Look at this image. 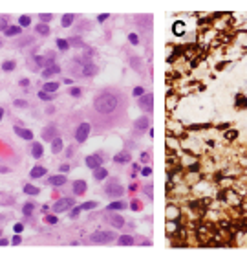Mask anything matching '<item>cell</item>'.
<instances>
[{"label": "cell", "instance_id": "30", "mask_svg": "<svg viewBox=\"0 0 247 266\" xmlns=\"http://www.w3.org/2000/svg\"><path fill=\"white\" fill-rule=\"evenodd\" d=\"M72 22H73V15H72V13H66L61 24L64 26V28H68V26H72Z\"/></svg>", "mask_w": 247, "mask_h": 266}, {"label": "cell", "instance_id": "19", "mask_svg": "<svg viewBox=\"0 0 247 266\" xmlns=\"http://www.w3.org/2000/svg\"><path fill=\"white\" fill-rule=\"evenodd\" d=\"M106 176H108V171H106L104 167H97V169H93V178H95V180H99V182H101V180H104Z\"/></svg>", "mask_w": 247, "mask_h": 266}, {"label": "cell", "instance_id": "32", "mask_svg": "<svg viewBox=\"0 0 247 266\" xmlns=\"http://www.w3.org/2000/svg\"><path fill=\"white\" fill-rule=\"evenodd\" d=\"M68 44H72V46H77V48H81V46H84V42H82L81 37H72L70 41H68Z\"/></svg>", "mask_w": 247, "mask_h": 266}, {"label": "cell", "instance_id": "41", "mask_svg": "<svg viewBox=\"0 0 247 266\" xmlns=\"http://www.w3.org/2000/svg\"><path fill=\"white\" fill-rule=\"evenodd\" d=\"M236 103H238V106H247V99L244 96H236Z\"/></svg>", "mask_w": 247, "mask_h": 266}, {"label": "cell", "instance_id": "11", "mask_svg": "<svg viewBox=\"0 0 247 266\" xmlns=\"http://www.w3.org/2000/svg\"><path fill=\"white\" fill-rule=\"evenodd\" d=\"M108 220L114 228H123L124 226V219L121 215H114V213H108Z\"/></svg>", "mask_w": 247, "mask_h": 266}, {"label": "cell", "instance_id": "49", "mask_svg": "<svg viewBox=\"0 0 247 266\" xmlns=\"http://www.w3.org/2000/svg\"><path fill=\"white\" fill-rule=\"evenodd\" d=\"M70 94L77 97V96H81V90H79V88H72V90H70Z\"/></svg>", "mask_w": 247, "mask_h": 266}, {"label": "cell", "instance_id": "22", "mask_svg": "<svg viewBox=\"0 0 247 266\" xmlns=\"http://www.w3.org/2000/svg\"><path fill=\"white\" fill-rule=\"evenodd\" d=\"M0 204H2V205H13V204H15V198H13L11 195L0 193Z\"/></svg>", "mask_w": 247, "mask_h": 266}, {"label": "cell", "instance_id": "58", "mask_svg": "<svg viewBox=\"0 0 247 266\" xmlns=\"http://www.w3.org/2000/svg\"><path fill=\"white\" fill-rule=\"evenodd\" d=\"M146 193H148V196H152V185H148V187H146Z\"/></svg>", "mask_w": 247, "mask_h": 266}, {"label": "cell", "instance_id": "63", "mask_svg": "<svg viewBox=\"0 0 247 266\" xmlns=\"http://www.w3.org/2000/svg\"><path fill=\"white\" fill-rule=\"evenodd\" d=\"M0 235H2V229H0Z\"/></svg>", "mask_w": 247, "mask_h": 266}, {"label": "cell", "instance_id": "7", "mask_svg": "<svg viewBox=\"0 0 247 266\" xmlns=\"http://www.w3.org/2000/svg\"><path fill=\"white\" fill-rule=\"evenodd\" d=\"M152 103H154V96L152 94H146L139 97V108L146 110V112H152Z\"/></svg>", "mask_w": 247, "mask_h": 266}, {"label": "cell", "instance_id": "39", "mask_svg": "<svg viewBox=\"0 0 247 266\" xmlns=\"http://www.w3.org/2000/svg\"><path fill=\"white\" fill-rule=\"evenodd\" d=\"M29 24H31V17L22 15V17H20V26H29Z\"/></svg>", "mask_w": 247, "mask_h": 266}, {"label": "cell", "instance_id": "6", "mask_svg": "<svg viewBox=\"0 0 247 266\" xmlns=\"http://www.w3.org/2000/svg\"><path fill=\"white\" fill-rule=\"evenodd\" d=\"M41 136H42V140H44V142H53V140L57 138V127H55V125H48V127H44Z\"/></svg>", "mask_w": 247, "mask_h": 266}, {"label": "cell", "instance_id": "59", "mask_svg": "<svg viewBox=\"0 0 247 266\" xmlns=\"http://www.w3.org/2000/svg\"><path fill=\"white\" fill-rule=\"evenodd\" d=\"M198 169H200V165H198V164H194L192 167H190V171H198Z\"/></svg>", "mask_w": 247, "mask_h": 266}, {"label": "cell", "instance_id": "9", "mask_svg": "<svg viewBox=\"0 0 247 266\" xmlns=\"http://www.w3.org/2000/svg\"><path fill=\"white\" fill-rule=\"evenodd\" d=\"M97 72H99V68H97L93 62H88V64L82 66V75H86V77H93Z\"/></svg>", "mask_w": 247, "mask_h": 266}, {"label": "cell", "instance_id": "20", "mask_svg": "<svg viewBox=\"0 0 247 266\" xmlns=\"http://www.w3.org/2000/svg\"><path fill=\"white\" fill-rule=\"evenodd\" d=\"M172 29H174V35H178V37H181L183 33H185V24L181 20L174 22V26H172Z\"/></svg>", "mask_w": 247, "mask_h": 266}, {"label": "cell", "instance_id": "61", "mask_svg": "<svg viewBox=\"0 0 247 266\" xmlns=\"http://www.w3.org/2000/svg\"><path fill=\"white\" fill-rule=\"evenodd\" d=\"M0 173H7V167H0Z\"/></svg>", "mask_w": 247, "mask_h": 266}, {"label": "cell", "instance_id": "54", "mask_svg": "<svg viewBox=\"0 0 247 266\" xmlns=\"http://www.w3.org/2000/svg\"><path fill=\"white\" fill-rule=\"evenodd\" d=\"M11 242H13V244H15V246H17V244H20V237H19V235H15Z\"/></svg>", "mask_w": 247, "mask_h": 266}, {"label": "cell", "instance_id": "38", "mask_svg": "<svg viewBox=\"0 0 247 266\" xmlns=\"http://www.w3.org/2000/svg\"><path fill=\"white\" fill-rule=\"evenodd\" d=\"M33 207H35L33 204H26L24 209H22V213H24V215H31V213H33Z\"/></svg>", "mask_w": 247, "mask_h": 266}, {"label": "cell", "instance_id": "14", "mask_svg": "<svg viewBox=\"0 0 247 266\" xmlns=\"http://www.w3.org/2000/svg\"><path fill=\"white\" fill-rule=\"evenodd\" d=\"M86 187H88V185H86L84 180H75V182H73V193H75V195H84V193H86Z\"/></svg>", "mask_w": 247, "mask_h": 266}, {"label": "cell", "instance_id": "51", "mask_svg": "<svg viewBox=\"0 0 247 266\" xmlns=\"http://www.w3.org/2000/svg\"><path fill=\"white\" fill-rule=\"evenodd\" d=\"M141 173H143L145 176H146V174H152V169H150V167H143V169H141Z\"/></svg>", "mask_w": 247, "mask_h": 266}, {"label": "cell", "instance_id": "56", "mask_svg": "<svg viewBox=\"0 0 247 266\" xmlns=\"http://www.w3.org/2000/svg\"><path fill=\"white\" fill-rule=\"evenodd\" d=\"M19 84H20V86H28V84H29V79H20Z\"/></svg>", "mask_w": 247, "mask_h": 266}, {"label": "cell", "instance_id": "31", "mask_svg": "<svg viewBox=\"0 0 247 266\" xmlns=\"http://www.w3.org/2000/svg\"><path fill=\"white\" fill-rule=\"evenodd\" d=\"M37 31H39L41 35H44V37H48V35H50V28H48L46 24H42V22L37 26Z\"/></svg>", "mask_w": 247, "mask_h": 266}, {"label": "cell", "instance_id": "17", "mask_svg": "<svg viewBox=\"0 0 247 266\" xmlns=\"http://www.w3.org/2000/svg\"><path fill=\"white\" fill-rule=\"evenodd\" d=\"M59 72H61L59 64H51V66H46V68H44L42 75H44V77H50V75H55V74H59Z\"/></svg>", "mask_w": 247, "mask_h": 266}, {"label": "cell", "instance_id": "55", "mask_svg": "<svg viewBox=\"0 0 247 266\" xmlns=\"http://www.w3.org/2000/svg\"><path fill=\"white\" fill-rule=\"evenodd\" d=\"M108 17H110V15H108V13H103V15H99V22H103V20H106V19H108Z\"/></svg>", "mask_w": 247, "mask_h": 266}, {"label": "cell", "instance_id": "4", "mask_svg": "<svg viewBox=\"0 0 247 266\" xmlns=\"http://www.w3.org/2000/svg\"><path fill=\"white\" fill-rule=\"evenodd\" d=\"M88 134H90V125L88 123H81L79 127H77V130H75V140L82 143V142H86L88 140Z\"/></svg>", "mask_w": 247, "mask_h": 266}, {"label": "cell", "instance_id": "43", "mask_svg": "<svg viewBox=\"0 0 247 266\" xmlns=\"http://www.w3.org/2000/svg\"><path fill=\"white\" fill-rule=\"evenodd\" d=\"M130 64H132V66H134L136 70H141V64H139V59H136V57H134V59L130 61Z\"/></svg>", "mask_w": 247, "mask_h": 266}, {"label": "cell", "instance_id": "24", "mask_svg": "<svg viewBox=\"0 0 247 266\" xmlns=\"http://www.w3.org/2000/svg\"><path fill=\"white\" fill-rule=\"evenodd\" d=\"M61 151H62V140L61 138H55V140L51 142V152L57 154V152H61Z\"/></svg>", "mask_w": 247, "mask_h": 266}, {"label": "cell", "instance_id": "36", "mask_svg": "<svg viewBox=\"0 0 247 266\" xmlns=\"http://www.w3.org/2000/svg\"><path fill=\"white\" fill-rule=\"evenodd\" d=\"M57 46H59V50L64 52V50H68L70 44H68V41H64V39H57Z\"/></svg>", "mask_w": 247, "mask_h": 266}, {"label": "cell", "instance_id": "13", "mask_svg": "<svg viewBox=\"0 0 247 266\" xmlns=\"http://www.w3.org/2000/svg\"><path fill=\"white\" fill-rule=\"evenodd\" d=\"M15 134H19L22 140H31V138H33V132H31L29 128H22L19 125L15 127Z\"/></svg>", "mask_w": 247, "mask_h": 266}, {"label": "cell", "instance_id": "42", "mask_svg": "<svg viewBox=\"0 0 247 266\" xmlns=\"http://www.w3.org/2000/svg\"><path fill=\"white\" fill-rule=\"evenodd\" d=\"M143 94H145L143 86H136V88H134V96H143Z\"/></svg>", "mask_w": 247, "mask_h": 266}, {"label": "cell", "instance_id": "37", "mask_svg": "<svg viewBox=\"0 0 247 266\" xmlns=\"http://www.w3.org/2000/svg\"><path fill=\"white\" fill-rule=\"evenodd\" d=\"M39 17H41L42 24H46V22H50L51 19H53V15H51V13H42V15H39Z\"/></svg>", "mask_w": 247, "mask_h": 266}, {"label": "cell", "instance_id": "48", "mask_svg": "<svg viewBox=\"0 0 247 266\" xmlns=\"http://www.w3.org/2000/svg\"><path fill=\"white\" fill-rule=\"evenodd\" d=\"M141 162H143V164H146V162H150V154H146V152H143V154H141Z\"/></svg>", "mask_w": 247, "mask_h": 266}, {"label": "cell", "instance_id": "21", "mask_svg": "<svg viewBox=\"0 0 247 266\" xmlns=\"http://www.w3.org/2000/svg\"><path fill=\"white\" fill-rule=\"evenodd\" d=\"M48 182L51 185H62V184H66V178H64L62 174H55V176H50Z\"/></svg>", "mask_w": 247, "mask_h": 266}, {"label": "cell", "instance_id": "50", "mask_svg": "<svg viewBox=\"0 0 247 266\" xmlns=\"http://www.w3.org/2000/svg\"><path fill=\"white\" fill-rule=\"evenodd\" d=\"M79 211H81V207H75V209H73V211L70 213V217H72V219H75V217L79 215Z\"/></svg>", "mask_w": 247, "mask_h": 266}, {"label": "cell", "instance_id": "29", "mask_svg": "<svg viewBox=\"0 0 247 266\" xmlns=\"http://www.w3.org/2000/svg\"><path fill=\"white\" fill-rule=\"evenodd\" d=\"M39 97H41L42 101H51V99H55V94H50V92L41 90V92H39Z\"/></svg>", "mask_w": 247, "mask_h": 266}, {"label": "cell", "instance_id": "3", "mask_svg": "<svg viewBox=\"0 0 247 266\" xmlns=\"http://www.w3.org/2000/svg\"><path fill=\"white\" fill-rule=\"evenodd\" d=\"M104 193H106L110 198H119V196L124 193V189L117 180H110L108 184L104 185Z\"/></svg>", "mask_w": 247, "mask_h": 266}, {"label": "cell", "instance_id": "34", "mask_svg": "<svg viewBox=\"0 0 247 266\" xmlns=\"http://www.w3.org/2000/svg\"><path fill=\"white\" fill-rule=\"evenodd\" d=\"M26 44H33V37H29V35H28V37H22L20 41L17 42V46H26Z\"/></svg>", "mask_w": 247, "mask_h": 266}, {"label": "cell", "instance_id": "45", "mask_svg": "<svg viewBox=\"0 0 247 266\" xmlns=\"http://www.w3.org/2000/svg\"><path fill=\"white\" fill-rule=\"evenodd\" d=\"M46 222H48V224H57V217L50 215V217H46Z\"/></svg>", "mask_w": 247, "mask_h": 266}, {"label": "cell", "instance_id": "1", "mask_svg": "<svg viewBox=\"0 0 247 266\" xmlns=\"http://www.w3.org/2000/svg\"><path fill=\"white\" fill-rule=\"evenodd\" d=\"M119 105H121V99H119V96H117V94L103 92V94H99V96L95 97V101H93V108H95V112H97V114H101V116H108V114L115 112V110L119 108Z\"/></svg>", "mask_w": 247, "mask_h": 266}, {"label": "cell", "instance_id": "25", "mask_svg": "<svg viewBox=\"0 0 247 266\" xmlns=\"http://www.w3.org/2000/svg\"><path fill=\"white\" fill-rule=\"evenodd\" d=\"M31 154H33V158H41V156H42V145L41 143H33V145H31Z\"/></svg>", "mask_w": 247, "mask_h": 266}, {"label": "cell", "instance_id": "33", "mask_svg": "<svg viewBox=\"0 0 247 266\" xmlns=\"http://www.w3.org/2000/svg\"><path fill=\"white\" fill-rule=\"evenodd\" d=\"M93 207H97V202H95V200H90V202H84V204L81 205V209H84V211H90V209H93Z\"/></svg>", "mask_w": 247, "mask_h": 266}, {"label": "cell", "instance_id": "12", "mask_svg": "<svg viewBox=\"0 0 247 266\" xmlns=\"http://www.w3.org/2000/svg\"><path fill=\"white\" fill-rule=\"evenodd\" d=\"M148 125H150V119H148L146 116H141V118H137V119L134 121V128H136V130H145Z\"/></svg>", "mask_w": 247, "mask_h": 266}, {"label": "cell", "instance_id": "18", "mask_svg": "<svg viewBox=\"0 0 247 266\" xmlns=\"http://www.w3.org/2000/svg\"><path fill=\"white\" fill-rule=\"evenodd\" d=\"M4 33H6V37H15V35H20L22 33V28L20 26H7Z\"/></svg>", "mask_w": 247, "mask_h": 266}, {"label": "cell", "instance_id": "16", "mask_svg": "<svg viewBox=\"0 0 247 266\" xmlns=\"http://www.w3.org/2000/svg\"><path fill=\"white\" fill-rule=\"evenodd\" d=\"M44 174H46V167H42V165H35L31 169V173H29L31 178H42Z\"/></svg>", "mask_w": 247, "mask_h": 266}, {"label": "cell", "instance_id": "2", "mask_svg": "<svg viewBox=\"0 0 247 266\" xmlns=\"http://www.w3.org/2000/svg\"><path fill=\"white\" fill-rule=\"evenodd\" d=\"M114 239H115V233H112V231H95L90 235V242H93V244H108Z\"/></svg>", "mask_w": 247, "mask_h": 266}, {"label": "cell", "instance_id": "60", "mask_svg": "<svg viewBox=\"0 0 247 266\" xmlns=\"http://www.w3.org/2000/svg\"><path fill=\"white\" fill-rule=\"evenodd\" d=\"M7 244V241H6V239H0V246H6Z\"/></svg>", "mask_w": 247, "mask_h": 266}, {"label": "cell", "instance_id": "62", "mask_svg": "<svg viewBox=\"0 0 247 266\" xmlns=\"http://www.w3.org/2000/svg\"><path fill=\"white\" fill-rule=\"evenodd\" d=\"M2 116H4V110H2V108H0V119H2Z\"/></svg>", "mask_w": 247, "mask_h": 266}, {"label": "cell", "instance_id": "27", "mask_svg": "<svg viewBox=\"0 0 247 266\" xmlns=\"http://www.w3.org/2000/svg\"><path fill=\"white\" fill-rule=\"evenodd\" d=\"M124 207H126V204L121 202V200H115V202H112V204L108 205L110 211H117V209H124Z\"/></svg>", "mask_w": 247, "mask_h": 266}, {"label": "cell", "instance_id": "40", "mask_svg": "<svg viewBox=\"0 0 247 266\" xmlns=\"http://www.w3.org/2000/svg\"><path fill=\"white\" fill-rule=\"evenodd\" d=\"M17 108H26L28 106V101H24V99H15V103H13Z\"/></svg>", "mask_w": 247, "mask_h": 266}, {"label": "cell", "instance_id": "46", "mask_svg": "<svg viewBox=\"0 0 247 266\" xmlns=\"http://www.w3.org/2000/svg\"><path fill=\"white\" fill-rule=\"evenodd\" d=\"M6 28H7L6 19H4V17H0V31H6Z\"/></svg>", "mask_w": 247, "mask_h": 266}, {"label": "cell", "instance_id": "35", "mask_svg": "<svg viewBox=\"0 0 247 266\" xmlns=\"http://www.w3.org/2000/svg\"><path fill=\"white\" fill-rule=\"evenodd\" d=\"M15 66H17V64H15V61H6L4 64H2V68H4L6 72H11V70H15Z\"/></svg>", "mask_w": 247, "mask_h": 266}, {"label": "cell", "instance_id": "26", "mask_svg": "<svg viewBox=\"0 0 247 266\" xmlns=\"http://www.w3.org/2000/svg\"><path fill=\"white\" fill-rule=\"evenodd\" d=\"M44 92H50V94H53L55 90H59V83H44V88H42Z\"/></svg>", "mask_w": 247, "mask_h": 266}, {"label": "cell", "instance_id": "57", "mask_svg": "<svg viewBox=\"0 0 247 266\" xmlns=\"http://www.w3.org/2000/svg\"><path fill=\"white\" fill-rule=\"evenodd\" d=\"M22 228H24L22 224H15V231H17V233H20V231H22Z\"/></svg>", "mask_w": 247, "mask_h": 266}, {"label": "cell", "instance_id": "28", "mask_svg": "<svg viewBox=\"0 0 247 266\" xmlns=\"http://www.w3.org/2000/svg\"><path fill=\"white\" fill-rule=\"evenodd\" d=\"M24 193L26 195H39V187H35V185H31V184H26L24 185Z\"/></svg>", "mask_w": 247, "mask_h": 266}, {"label": "cell", "instance_id": "53", "mask_svg": "<svg viewBox=\"0 0 247 266\" xmlns=\"http://www.w3.org/2000/svg\"><path fill=\"white\" fill-rule=\"evenodd\" d=\"M73 152H75V149H73V145H72V147H70V149L66 151V156L70 158V156H73Z\"/></svg>", "mask_w": 247, "mask_h": 266}, {"label": "cell", "instance_id": "8", "mask_svg": "<svg viewBox=\"0 0 247 266\" xmlns=\"http://www.w3.org/2000/svg\"><path fill=\"white\" fill-rule=\"evenodd\" d=\"M101 164H103L101 154H92V156H86V165H88L90 169H97V167H101Z\"/></svg>", "mask_w": 247, "mask_h": 266}, {"label": "cell", "instance_id": "44", "mask_svg": "<svg viewBox=\"0 0 247 266\" xmlns=\"http://www.w3.org/2000/svg\"><path fill=\"white\" fill-rule=\"evenodd\" d=\"M236 136H238V132H236V130H229V132L225 134L227 140H232V138H236Z\"/></svg>", "mask_w": 247, "mask_h": 266}, {"label": "cell", "instance_id": "23", "mask_svg": "<svg viewBox=\"0 0 247 266\" xmlns=\"http://www.w3.org/2000/svg\"><path fill=\"white\" fill-rule=\"evenodd\" d=\"M117 242L121 246H130V244H134L136 241H134V237H130V235H121V237L117 239Z\"/></svg>", "mask_w": 247, "mask_h": 266}, {"label": "cell", "instance_id": "10", "mask_svg": "<svg viewBox=\"0 0 247 266\" xmlns=\"http://www.w3.org/2000/svg\"><path fill=\"white\" fill-rule=\"evenodd\" d=\"M132 160V154L128 152V151H123V152H117L115 156H114V162L115 164H128Z\"/></svg>", "mask_w": 247, "mask_h": 266}, {"label": "cell", "instance_id": "5", "mask_svg": "<svg viewBox=\"0 0 247 266\" xmlns=\"http://www.w3.org/2000/svg\"><path fill=\"white\" fill-rule=\"evenodd\" d=\"M73 205V198H59L55 204H53V211L55 213H62V211H66L68 207H72Z\"/></svg>", "mask_w": 247, "mask_h": 266}, {"label": "cell", "instance_id": "47", "mask_svg": "<svg viewBox=\"0 0 247 266\" xmlns=\"http://www.w3.org/2000/svg\"><path fill=\"white\" fill-rule=\"evenodd\" d=\"M128 41L132 42V44H137V41H139V39H137V35H134V33H130V35H128Z\"/></svg>", "mask_w": 247, "mask_h": 266}, {"label": "cell", "instance_id": "52", "mask_svg": "<svg viewBox=\"0 0 247 266\" xmlns=\"http://www.w3.org/2000/svg\"><path fill=\"white\" fill-rule=\"evenodd\" d=\"M139 202H137V200H134V202H132V209H134V211H137V209H141V207H139Z\"/></svg>", "mask_w": 247, "mask_h": 266}, {"label": "cell", "instance_id": "15", "mask_svg": "<svg viewBox=\"0 0 247 266\" xmlns=\"http://www.w3.org/2000/svg\"><path fill=\"white\" fill-rule=\"evenodd\" d=\"M136 24H139V26H143V28L150 26V24H152V15H137V17H136Z\"/></svg>", "mask_w": 247, "mask_h": 266}]
</instances>
